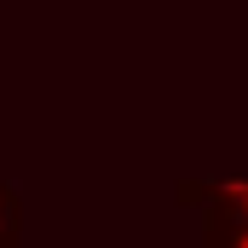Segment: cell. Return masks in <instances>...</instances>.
Returning a JSON list of instances; mask_svg holds the SVG:
<instances>
[{
    "label": "cell",
    "mask_w": 248,
    "mask_h": 248,
    "mask_svg": "<svg viewBox=\"0 0 248 248\" xmlns=\"http://www.w3.org/2000/svg\"><path fill=\"white\" fill-rule=\"evenodd\" d=\"M202 248H248V219H208L202 214Z\"/></svg>",
    "instance_id": "7a4b0ae2"
},
{
    "label": "cell",
    "mask_w": 248,
    "mask_h": 248,
    "mask_svg": "<svg viewBox=\"0 0 248 248\" xmlns=\"http://www.w3.org/2000/svg\"><path fill=\"white\" fill-rule=\"evenodd\" d=\"M0 248H23V202L12 185H0Z\"/></svg>",
    "instance_id": "3957f363"
},
{
    "label": "cell",
    "mask_w": 248,
    "mask_h": 248,
    "mask_svg": "<svg viewBox=\"0 0 248 248\" xmlns=\"http://www.w3.org/2000/svg\"><path fill=\"white\" fill-rule=\"evenodd\" d=\"M179 208H202L208 219H248V179H185L173 190Z\"/></svg>",
    "instance_id": "6da1fadb"
}]
</instances>
